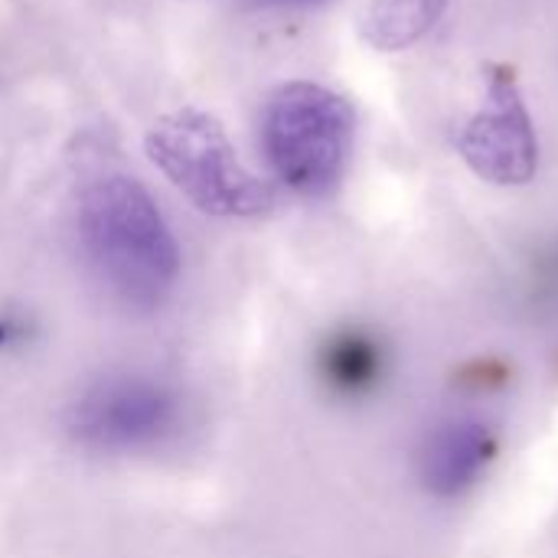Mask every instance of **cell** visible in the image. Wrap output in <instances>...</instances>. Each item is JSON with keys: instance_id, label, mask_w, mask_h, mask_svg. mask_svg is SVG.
I'll use <instances>...</instances> for the list:
<instances>
[{"instance_id": "4", "label": "cell", "mask_w": 558, "mask_h": 558, "mask_svg": "<svg viewBox=\"0 0 558 558\" xmlns=\"http://www.w3.org/2000/svg\"><path fill=\"white\" fill-rule=\"evenodd\" d=\"M183 425V396L154 373H111L72 402V438L98 454H141L160 448Z\"/></svg>"}, {"instance_id": "6", "label": "cell", "mask_w": 558, "mask_h": 558, "mask_svg": "<svg viewBox=\"0 0 558 558\" xmlns=\"http://www.w3.org/2000/svg\"><path fill=\"white\" fill-rule=\"evenodd\" d=\"M497 458V435L481 418H454L438 425L418 451V477L435 497H461L481 484Z\"/></svg>"}, {"instance_id": "3", "label": "cell", "mask_w": 558, "mask_h": 558, "mask_svg": "<svg viewBox=\"0 0 558 558\" xmlns=\"http://www.w3.org/2000/svg\"><path fill=\"white\" fill-rule=\"evenodd\" d=\"M147 157L203 213L242 219L271 209L275 193L239 160L226 128L196 108L163 114L147 134Z\"/></svg>"}, {"instance_id": "7", "label": "cell", "mask_w": 558, "mask_h": 558, "mask_svg": "<svg viewBox=\"0 0 558 558\" xmlns=\"http://www.w3.org/2000/svg\"><path fill=\"white\" fill-rule=\"evenodd\" d=\"M317 376L340 399H366L389 369L386 343L366 327H340L317 347Z\"/></svg>"}, {"instance_id": "5", "label": "cell", "mask_w": 558, "mask_h": 558, "mask_svg": "<svg viewBox=\"0 0 558 558\" xmlns=\"http://www.w3.org/2000/svg\"><path fill=\"white\" fill-rule=\"evenodd\" d=\"M458 150L464 163L487 183L523 186L536 177L539 144L517 72L510 65L490 69L487 105L464 124Z\"/></svg>"}, {"instance_id": "2", "label": "cell", "mask_w": 558, "mask_h": 558, "mask_svg": "<svg viewBox=\"0 0 558 558\" xmlns=\"http://www.w3.org/2000/svg\"><path fill=\"white\" fill-rule=\"evenodd\" d=\"M356 114L350 101L317 82H288L262 111V144L271 170L301 196L330 193L350 160Z\"/></svg>"}, {"instance_id": "9", "label": "cell", "mask_w": 558, "mask_h": 558, "mask_svg": "<svg viewBox=\"0 0 558 558\" xmlns=\"http://www.w3.org/2000/svg\"><path fill=\"white\" fill-rule=\"evenodd\" d=\"M271 3H320V0H271Z\"/></svg>"}, {"instance_id": "1", "label": "cell", "mask_w": 558, "mask_h": 558, "mask_svg": "<svg viewBox=\"0 0 558 558\" xmlns=\"http://www.w3.org/2000/svg\"><path fill=\"white\" fill-rule=\"evenodd\" d=\"M78 232L101 281L131 307H157L180 275L177 239L134 177H101L82 190Z\"/></svg>"}, {"instance_id": "8", "label": "cell", "mask_w": 558, "mask_h": 558, "mask_svg": "<svg viewBox=\"0 0 558 558\" xmlns=\"http://www.w3.org/2000/svg\"><path fill=\"white\" fill-rule=\"evenodd\" d=\"M445 7L448 0H366L360 29L383 52L409 49L441 20Z\"/></svg>"}]
</instances>
